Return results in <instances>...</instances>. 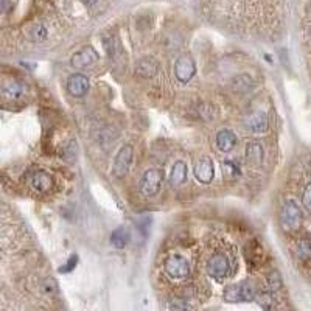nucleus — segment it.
Here are the masks:
<instances>
[{"label":"nucleus","instance_id":"obj_1","mask_svg":"<svg viewBox=\"0 0 311 311\" xmlns=\"http://www.w3.org/2000/svg\"><path fill=\"white\" fill-rule=\"evenodd\" d=\"M280 223H282V227L287 232H294L300 227L302 213H300L299 205L294 201H285L282 212H280Z\"/></svg>","mask_w":311,"mask_h":311},{"label":"nucleus","instance_id":"obj_2","mask_svg":"<svg viewBox=\"0 0 311 311\" xmlns=\"http://www.w3.org/2000/svg\"><path fill=\"white\" fill-rule=\"evenodd\" d=\"M255 299V291L247 283H238L227 287L224 291V300L229 303H241V302H252Z\"/></svg>","mask_w":311,"mask_h":311},{"label":"nucleus","instance_id":"obj_3","mask_svg":"<svg viewBox=\"0 0 311 311\" xmlns=\"http://www.w3.org/2000/svg\"><path fill=\"white\" fill-rule=\"evenodd\" d=\"M161 185H162V171L151 168L143 173L139 189L145 196H154L161 190Z\"/></svg>","mask_w":311,"mask_h":311},{"label":"nucleus","instance_id":"obj_4","mask_svg":"<svg viewBox=\"0 0 311 311\" xmlns=\"http://www.w3.org/2000/svg\"><path fill=\"white\" fill-rule=\"evenodd\" d=\"M133 156H134V149L131 145H123L115 159H114V165H112V174L115 177H123L126 176V173L129 171V167L133 164Z\"/></svg>","mask_w":311,"mask_h":311},{"label":"nucleus","instance_id":"obj_5","mask_svg":"<svg viewBox=\"0 0 311 311\" xmlns=\"http://www.w3.org/2000/svg\"><path fill=\"white\" fill-rule=\"evenodd\" d=\"M164 269L171 278H184L190 274V265L185 260V257L177 254L167 258V262L164 263Z\"/></svg>","mask_w":311,"mask_h":311},{"label":"nucleus","instance_id":"obj_6","mask_svg":"<svg viewBox=\"0 0 311 311\" xmlns=\"http://www.w3.org/2000/svg\"><path fill=\"white\" fill-rule=\"evenodd\" d=\"M230 271V263L224 254H215L210 257L209 263H207V274L215 280H223Z\"/></svg>","mask_w":311,"mask_h":311},{"label":"nucleus","instance_id":"obj_7","mask_svg":"<svg viewBox=\"0 0 311 311\" xmlns=\"http://www.w3.org/2000/svg\"><path fill=\"white\" fill-rule=\"evenodd\" d=\"M196 73V66L195 61L189 55H182L177 58L174 64V75L180 83H189Z\"/></svg>","mask_w":311,"mask_h":311},{"label":"nucleus","instance_id":"obj_8","mask_svg":"<svg viewBox=\"0 0 311 311\" xmlns=\"http://www.w3.org/2000/svg\"><path fill=\"white\" fill-rule=\"evenodd\" d=\"M67 90L72 97H84L89 90V80L87 76L83 73H75L72 76H69L67 80Z\"/></svg>","mask_w":311,"mask_h":311},{"label":"nucleus","instance_id":"obj_9","mask_svg":"<svg viewBox=\"0 0 311 311\" xmlns=\"http://www.w3.org/2000/svg\"><path fill=\"white\" fill-rule=\"evenodd\" d=\"M98 61V53L92 48V47H86L83 50H80L78 53H75L72 56V66L76 69H86L90 67L92 64H95Z\"/></svg>","mask_w":311,"mask_h":311},{"label":"nucleus","instance_id":"obj_10","mask_svg":"<svg viewBox=\"0 0 311 311\" xmlns=\"http://www.w3.org/2000/svg\"><path fill=\"white\" fill-rule=\"evenodd\" d=\"M195 176H196V179L199 180V182H202V184L212 182V179L215 176V167H213L212 159H209V158L199 159V162L195 167Z\"/></svg>","mask_w":311,"mask_h":311},{"label":"nucleus","instance_id":"obj_11","mask_svg":"<svg viewBox=\"0 0 311 311\" xmlns=\"http://www.w3.org/2000/svg\"><path fill=\"white\" fill-rule=\"evenodd\" d=\"M28 182H30V187L35 189L36 192H48L51 187H53V177H51L47 171L44 170H38L35 173H32L30 179H28Z\"/></svg>","mask_w":311,"mask_h":311},{"label":"nucleus","instance_id":"obj_12","mask_svg":"<svg viewBox=\"0 0 311 311\" xmlns=\"http://www.w3.org/2000/svg\"><path fill=\"white\" fill-rule=\"evenodd\" d=\"M247 129L255 134H260V133H265L268 126H269V120H268V115L265 112H255L252 115H249L247 121Z\"/></svg>","mask_w":311,"mask_h":311},{"label":"nucleus","instance_id":"obj_13","mask_svg":"<svg viewBox=\"0 0 311 311\" xmlns=\"http://www.w3.org/2000/svg\"><path fill=\"white\" fill-rule=\"evenodd\" d=\"M185 179H187V165L185 162L182 161H177L171 171H170V185L173 187H179V185H182L185 182Z\"/></svg>","mask_w":311,"mask_h":311},{"label":"nucleus","instance_id":"obj_14","mask_svg":"<svg viewBox=\"0 0 311 311\" xmlns=\"http://www.w3.org/2000/svg\"><path fill=\"white\" fill-rule=\"evenodd\" d=\"M237 143V136L233 134L230 129H223L216 134V146L220 151H224V152H229L233 149Z\"/></svg>","mask_w":311,"mask_h":311},{"label":"nucleus","instance_id":"obj_15","mask_svg":"<svg viewBox=\"0 0 311 311\" xmlns=\"http://www.w3.org/2000/svg\"><path fill=\"white\" fill-rule=\"evenodd\" d=\"M136 73L142 78H151L158 73V63L152 58H142L136 66Z\"/></svg>","mask_w":311,"mask_h":311},{"label":"nucleus","instance_id":"obj_16","mask_svg":"<svg viewBox=\"0 0 311 311\" xmlns=\"http://www.w3.org/2000/svg\"><path fill=\"white\" fill-rule=\"evenodd\" d=\"M246 159L251 165H260L263 162V148L260 143L251 142L246 146Z\"/></svg>","mask_w":311,"mask_h":311},{"label":"nucleus","instance_id":"obj_17","mask_svg":"<svg viewBox=\"0 0 311 311\" xmlns=\"http://www.w3.org/2000/svg\"><path fill=\"white\" fill-rule=\"evenodd\" d=\"M23 94H25V86L20 84L19 81H10V83L4 84L2 95L5 100H17Z\"/></svg>","mask_w":311,"mask_h":311},{"label":"nucleus","instance_id":"obj_18","mask_svg":"<svg viewBox=\"0 0 311 311\" xmlns=\"http://www.w3.org/2000/svg\"><path fill=\"white\" fill-rule=\"evenodd\" d=\"M128 241H129V233H128V230L125 227L120 226L115 230H112V233H111V243H112L114 247L123 249L128 244Z\"/></svg>","mask_w":311,"mask_h":311},{"label":"nucleus","instance_id":"obj_19","mask_svg":"<svg viewBox=\"0 0 311 311\" xmlns=\"http://www.w3.org/2000/svg\"><path fill=\"white\" fill-rule=\"evenodd\" d=\"M297 257L300 260H306V258L311 257V243L309 240H300L297 243Z\"/></svg>","mask_w":311,"mask_h":311},{"label":"nucleus","instance_id":"obj_20","mask_svg":"<svg viewBox=\"0 0 311 311\" xmlns=\"http://www.w3.org/2000/svg\"><path fill=\"white\" fill-rule=\"evenodd\" d=\"M47 35H48L47 28L44 27V25H39V23L33 25L32 30H30V38H32V41H36V42L44 41L47 38Z\"/></svg>","mask_w":311,"mask_h":311},{"label":"nucleus","instance_id":"obj_21","mask_svg":"<svg viewBox=\"0 0 311 311\" xmlns=\"http://www.w3.org/2000/svg\"><path fill=\"white\" fill-rule=\"evenodd\" d=\"M233 86H235L237 90H251V87L254 86V81L247 75H241L238 76L235 81H233Z\"/></svg>","mask_w":311,"mask_h":311},{"label":"nucleus","instance_id":"obj_22","mask_svg":"<svg viewBox=\"0 0 311 311\" xmlns=\"http://www.w3.org/2000/svg\"><path fill=\"white\" fill-rule=\"evenodd\" d=\"M258 303H260V306L262 308H265V309H271L272 306H274V303H272V294L268 291V293H262L260 296H258Z\"/></svg>","mask_w":311,"mask_h":311},{"label":"nucleus","instance_id":"obj_23","mask_svg":"<svg viewBox=\"0 0 311 311\" xmlns=\"http://www.w3.org/2000/svg\"><path fill=\"white\" fill-rule=\"evenodd\" d=\"M302 202L305 205V209L311 213V182L306 185V189L303 190V195H302Z\"/></svg>","mask_w":311,"mask_h":311},{"label":"nucleus","instance_id":"obj_24","mask_svg":"<svg viewBox=\"0 0 311 311\" xmlns=\"http://www.w3.org/2000/svg\"><path fill=\"white\" fill-rule=\"evenodd\" d=\"M280 288H282V278H280V275L277 272L271 274L269 275V290L271 291H277Z\"/></svg>","mask_w":311,"mask_h":311},{"label":"nucleus","instance_id":"obj_25","mask_svg":"<svg viewBox=\"0 0 311 311\" xmlns=\"http://www.w3.org/2000/svg\"><path fill=\"white\" fill-rule=\"evenodd\" d=\"M224 168L227 170L229 176H238V174H240V167L235 165V162L226 161V162H224Z\"/></svg>","mask_w":311,"mask_h":311},{"label":"nucleus","instance_id":"obj_26","mask_svg":"<svg viewBox=\"0 0 311 311\" xmlns=\"http://www.w3.org/2000/svg\"><path fill=\"white\" fill-rule=\"evenodd\" d=\"M76 262H78V257H76V255L70 257L69 262H67V265L63 266V268H59V272H70V271L76 266Z\"/></svg>","mask_w":311,"mask_h":311},{"label":"nucleus","instance_id":"obj_27","mask_svg":"<svg viewBox=\"0 0 311 311\" xmlns=\"http://www.w3.org/2000/svg\"><path fill=\"white\" fill-rule=\"evenodd\" d=\"M176 302H177V300H176ZM176 302L173 300V302L170 303V308H171V309H187V308H189L187 303H176Z\"/></svg>","mask_w":311,"mask_h":311},{"label":"nucleus","instance_id":"obj_28","mask_svg":"<svg viewBox=\"0 0 311 311\" xmlns=\"http://www.w3.org/2000/svg\"><path fill=\"white\" fill-rule=\"evenodd\" d=\"M98 2H100V0H83V4L87 5V7H94V5H97Z\"/></svg>","mask_w":311,"mask_h":311}]
</instances>
